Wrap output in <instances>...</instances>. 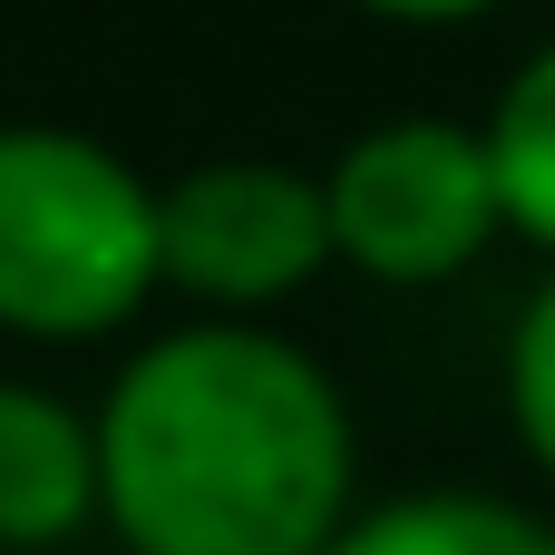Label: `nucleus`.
<instances>
[{
	"label": "nucleus",
	"instance_id": "f257e3e1",
	"mask_svg": "<svg viewBox=\"0 0 555 555\" xmlns=\"http://www.w3.org/2000/svg\"><path fill=\"white\" fill-rule=\"evenodd\" d=\"M98 488L137 555H332L351 507V420L293 341L205 322L117 380Z\"/></svg>",
	"mask_w": 555,
	"mask_h": 555
},
{
	"label": "nucleus",
	"instance_id": "f03ea898",
	"mask_svg": "<svg viewBox=\"0 0 555 555\" xmlns=\"http://www.w3.org/2000/svg\"><path fill=\"white\" fill-rule=\"evenodd\" d=\"M156 195L68 127H0V322L10 332H107L156 283Z\"/></svg>",
	"mask_w": 555,
	"mask_h": 555
},
{
	"label": "nucleus",
	"instance_id": "7ed1b4c3",
	"mask_svg": "<svg viewBox=\"0 0 555 555\" xmlns=\"http://www.w3.org/2000/svg\"><path fill=\"white\" fill-rule=\"evenodd\" d=\"M322 195H332V244L380 283H439L507 224L488 137H468L449 117L371 127L322 176Z\"/></svg>",
	"mask_w": 555,
	"mask_h": 555
},
{
	"label": "nucleus",
	"instance_id": "20e7f679",
	"mask_svg": "<svg viewBox=\"0 0 555 555\" xmlns=\"http://www.w3.org/2000/svg\"><path fill=\"white\" fill-rule=\"evenodd\" d=\"M332 244V195L293 166H195L156 195V263L166 283L185 293H215V302H273L293 293Z\"/></svg>",
	"mask_w": 555,
	"mask_h": 555
},
{
	"label": "nucleus",
	"instance_id": "39448f33",
	"mask_svg": "<svg viewBox=\"0 0 555 555\" xmlns=\"http://www.w3.org/2000/svg\"><path fill=\"white\" fill-rule=\"evenodd\" d=\"M88 507H107V488H98V429H78L39 390H0V546L68 537Z\"/></svg>",
	"mask_w": 555,
	"mask_h": 555
},
{
	"label": "nucleus",
	"instance_id": "423d86ee",
	"mask_svg": "<svg viewBox=\"0 0 555 555\" xmlns=\"http://www.w3.org/2000/svg\"><path fill=\"white\" fill-rule=\"evenodd\" d=\"M332 555H555V527L498 507V498H410V507L341 527Z\"/></svg>",
	"mask_w": 555,
	"mask_h": 555
},
{
	"label": "nucleus",
	"instance_id": "0eeeda50",
	"mask_svg": "<svg viewBox=\"0 0 555 555\" xmlns=\"http://www.w3.org/2000/svg\"><path fill=\"white\" fill-rule=\"evenodd\" d=\"M488 156H498L507 224H527L537 244H555V49H537V59L517 68V88L498 98Z\"/></svg>",
	"mask_w": 555,
	"mask_h": 555
},
{
	"label": "nucleus",
	"instance_id": "6e6552de",
	"mask_svg": "<svg viewBox=\"0 0 555 555\" xmlns=\"http://www.w3.org/2000/svg\"><path fill=\"white\" fill-rule=\"evenodd\" d=\"M507 400H517L527 449L555 468V283L527 302V322H517V351H507Z\"/></svg>",
	"mask_w": 555,
	"mask_h": 555
},
{
	"label": "nucleus",
	"instance_id": "1a4fd4ad",
	"mask_svg": "<svg viewBox=\"0 0 555 555\" xmlns=\"http://www.w3.org/2000/svg\"><path fill=\"white\" fill-rule=\"evenodd\" d=\"M361 10H390V20H468V10H498V0H361Z\"/></svg>",
	"mask_w": 555,
	"mask_h": 555
}]
</instances>
